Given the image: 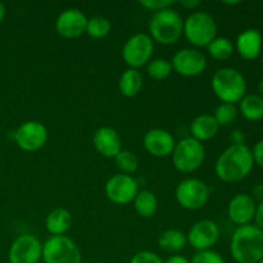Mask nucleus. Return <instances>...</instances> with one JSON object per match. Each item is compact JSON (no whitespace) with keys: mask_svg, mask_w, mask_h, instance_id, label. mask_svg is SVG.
Masks as SVG:
<instances>
[{"mask_svg":"<svg viewBox=\"0 0 263 263\" xmlns=\"http://www.w3.org/2000/svg\"><path fill=\"white\" fill-rule=\"evenodd\" d=\"M254 166L252 149L246 144L226 148L216 162L215 171L218 179L223 182L234 184L246 179Z\"/></svg>","mask_w":263,"mask_h":263,"instance_id":"f257e3e1","label":"nucleus"},{"mask_svg":"<svg viewBox=\"0 0 263 263\" xmlns=\"http://www.w3.org/2000/svg\"><path fill=\"white\" fill-rule=\"evenodd\" d=\"M230 253L238 263H258L263 258V230L252 223L238 226L231 236Z\"/></svg>","mask_w":263,"mask_h":263,"instance_id":"f03ea898","label":"nucleus"},{"mask_svg":"<svg viewBox=\"0 0 263 263\" xmlns=\"http://www.w3.org/2000/svg\"><path fill=\"white\" fill-rule=\"evenodd\" d=\"M212 90L222 103L235 104L247 94L246 77L238 69L223 67L217 69L212 77Z\"/></svg>","mask_w":263,"mask_h":263,"instance_id":"7ed1b4c3","label":"nucleus"},{"mask_svg":"<svg viewBox=\"0 0 263 263\" xmlns=\"http://www.w3.org/2000/svg\"><path fill=\"white\" fill-rule=\"evenodd\" d=\"M184 21L176 10L171 8L154 13L149 22V32L152 40L162 45H172L182 35Z\"/></svg>","mask_w":263,"mask_h":263,"instance_id":"20e7f679","label":"nucleus"},{"mask_svg":"<svg viewBox=\"0 0 263 263\" xmlns=\"http://www.w3.org/2000/svg\"><path fill=\"white\" fill-rule=\"evenodd\" d=\"M182 33L190 44L203 48L217 37V25L215 18L208 13L194 12L184 21Z\"/></svg>","mask_w":263,"mask_h":263,"instance_id":"39448f33","label":"nucleus"},{"mask_svg":"<svg viewBox=\"0 0 263 263\" xmlns=\"http://www.w3.org/2000/svg\"><path fill=\"white\" fill-rule=\"evenodd\" d=\"M172 163L181 174H192L203 164L205 158V149L200 141L192 136L184 138L176 143L172 152Z\"/></svg>","mask_w":263,"mask_h":263,"instance_id":"423d86ee","label":"nucleus"},{"mask_svg":"<svg viewBox=\"0 0 263 263\" xmlns=\"http://www.w3.org/2000/svg\"><path fill=\"white\" fill-rule=\"evenodd\" d=\"M44 263H81V252L77 244L66 235L50 236L43 244Z\"/></svg>","mask_w":263,"mask_h":263,"instance_id":"0eeeda50","label":"nucleus"},{"mask_svg":"<svg viewBox=\"0 0 263 263\" xmlns=\"http://www.w3.org/2000/svg\"><path fill=\"white\" fill-rule=\"evenodd\" d=\"M175 197L182 208L197 211L207 204L210 199V187L199 179H185L177 185Z\"/></svg>","mask_w":263,"mask_h":263,"instance_id":"6e6552de","label":"nucleus"},{"mask_svg":"<svg viewBox=\"0 0 263 263\" xmlns=\"http://www.w3.org/2000/svg\"><path fill=\"white\" fill-rule=\"evenodd\" d=\"M154 43L146 33H136L125 43L122 49V58L128 68L139 69L151 62L153 55Z\"/></svg>","mask_w":263,"mask_h":263,"instance_id":"1a4fd4ad","label":"nucleus"},{"mask_svg":"<svg viewBox=\"0 0 263 263\" xmlns=\"http://www.w3.org/2000/svg\"><path fill=\"white\" fill-rule=\"evenodd\" d=\"M105 195L112 203L118 205H126L134 202L139 193V184L131 175H113L105 182Z\"/></svg>","mask_w":263,"mask_h":263,"instance_id":"9d476101","label":"nucleus"},{"mask_svg":"<svg viewBox=\"0 0 263 263\" xmlns=\"http://www.w3.org/2000/svg\"><path fill=\"white\" fill-rule=\"evenodd\" d=\"M172 69L180 76L197 77L207 68V58L194 48L180 49L172 58Z\"/></svg>","mask_w":263,"mask_h":263,"instance_id":"9b49d317","label":"nucleus"},{"mask_svg":"<svg viewBox=\"0 0 263 263\" xmlns=\"http://www.w3.org/2000/svg\"><path fill=\"white\" fill-rule=\"evenodd\" d=\"M43 258V244L36 236L23 234L12 243L8 253L9 263H39Z\"/></svg>","mask_w":263,"mask_h":263,"instance_id":"f8f14e48","label":"nucleus"},{"mask_svg":"<svg viewBox=\"0 0 263 263\" xmlns=\"http://www.w3.org/2000/svg\"><path fill=\"white\" fill-rule=\"evenodd\" d=\"M48 128L39 121L23 122L13 134L15 143L22 151L36 152L48 141Z\"/></svg>","mask_w":263,"mask_h":263,"instance_id":"ddd939ff","label":"nucleus"},{"mask_svg":"<svg viewBox=\"0 0 263 263\" xmlns=\"http://www.w3.org/2000/svg\"><path fill=\"white\" fill-rule=\"evenodd\" d=\"M220 238V228L212 220H200L189 229L186 239L187 244L197 252L208 251L212 248Z\"/></svg>","mask_w":263,"mask_h":263,"instance_id":"4468645a","label":"nucleus"},{"mask_svg":"<svg viewBox=\"0 0 263 263\" xmlns=\"http://www.w3.org/2000/svg\"><path fill=\"white\" fill-rule=\"evenodd\" d=\"M87 20L77 8H68L58 15L55 21V31L64 39H76L86 32Z\"/></svg>","mask_w":263,"mask_h":263,"instance_id":"2eb2a0df","label":"nucleus"},{"mask_svg":"<svg viewBox=\"0 0 263 263\" xmlns=\"http://www.w3.org/2000/svg\"><path fill=\"white\" fill-rule=\"evenodd\" d=\"M143 144L145 151L151 156L164 158V157L171 156L175 145H176V141H175L172 134L167 130L152 128V130L146 131V134L144 135Z\"/></svg>","mask_w":263,"mask_h":263,"instance_id":"dca6fc26","label":"nucleus"},{"mask_svg":"<svg viewBox=\"0 0 263 263\" xmlns=\"http://www.w3.org/2000/svg\"><path fill=\"white\" fill-rule=\"evenodd\" d=\"M256 200L253 197L246 193L236 194L235 197L231 198L228 205V215L229 218L233 223L238 226L249 225L254 218V212H256Z\"/></svg>","mask_w":263,"mask_h":263,"instance_id":"f3484780","label":"nucleus"},{"mask_svg":"<svg viewBox=\"0 0 263 263\" xmlns=\"http://www.w3.org/2000/svg\"><path fill=\"white\" fill-rule=\"evenodd\" d=\"M92 144L100 156L115 158L122 151V141L117 131L108 126L99 127L92 135Z\"/></svg>","mask_w":263,"mask_h":263,"instance_id":"a211bd4d","label":"nucleus"},{"mask_svg":"<svg viewBox=\"0 0 263 263\" xmlns=\"http://www.w3.org/2000/svg\"><path fill=\"white\" fill-rule=\"evenodd\" d=\"M263 37L257 28H247L236 37L235 48L239 55L246 61H254L262 54Z\"/></svg>","mask_w":263,"mask_h":263,"instance_id":"6ab92c4d","label":"nucleus"},{"mask_svg":"<svg viewBox=\"0 0 263 263\" xmlns=\"http://www.w3.org/2000/svg\"><path fill=\"white\" fill-rule=\"evenodd\" d=\"M218 128L220 126L212 115H200L190 125V134L193 139L202 143L215 138Z\"/></svg>","mask_w":263,"mask_h":263,"instance_id":"aec40b11","label":"nucleus"},{"mask_svg":"<svg viewBox=\"0 0 263 263\" xmlns=\"http://www.w3.org/2000/svg\"><path fill=\"white\" fill-rule=\"evenodd\" d=\"M72 215L66 208H55L46 216L45 228L51 236L64 235L71 229Z\"/></svg>","mask_w":263,"mask_h":263,"instance_id":"412c9836","label":"nucleus"},{"mask_svg":"<svg viewBox=\"0 0 263 263\" xmlns=\"http://www.w3.org/2000/svg\"><path fill=\"white\" fill-rule=\"evenodd\" d=\"M239 112L252 122L263 120V98L259 94H246L239 102Z\"/></svg>","mask_w":263,"mask_h":263,"instance_id":"4be33fe9","label":"nucleus"},{"mask_svg":"<svg viewBox=\"0 0 263 263\" xmlns=\"http://www.w3.org/2000/svg\"><path fill=\"white\" fill-rule=\"evenodd\" d=\"M143 87V76L139 72V69L128 68L121 74L120 82H118V89L121 94L126 98H134L140 92Z\"/></svg>","mask_w":263,"mask_h":263,"instance_id":"5701e85b","label":"nucleus"},{"mask_svg":"<svg viewBox=\"0 0 263 263\" xmlns=\"http://www.w3.org/2000/svg\"><path fill=\"white\" fill-rule=\"evenodd\" d=\"M187 239L182 231L170 229V230L163 231L158 236V246L159 248L163 249L168 253H176V252L182 251L186 247Z\"/></svg>","mask_w":263,"mask_h":263,"instance_id":"b1692460","label":"nucleus"},{"mask_svg":"<svg viewBox=\"0 0 263 263\" xmlns=\"http://www.w3.org/2000/svg\"><path fill=\"white\" fill-rule=\"evenodd\" d=\"M136 213L143 218H151L158 210V200L151 190H140L134 199Z\"/></svg>","mask_w":263,"mask_h":263,"instance_id":"393cba45","label":"nucleus"},{"mask_svg":"<svg viewBox=\"0 0 263 263\" xmlns=\"http://www.w3.org/2000/svg\"><path fill=\"white\" fill-rule=\"evenodd\" d=\"M207 48L210 55L217 61H226V59L231 58V55L234 54V49H235L233 41L228 37H216Z\"/></svg>","mask_w":263,"mask_h":263,"instance_id":"a878e982","label":"nucleus"},{"mask_svg":"<svg viewBox=\"0 0 263 263\" xmlns=\"http://www.w3.org/2000/svg\"><path fill=\"white\" fill-rule=\"evenodd\" d=\"M110 32V22L105 17L95 15L87 20L86 32L92 39H103Z\"/></svg>","mask_w":263,"mask_h":263,"instance_id":"bb28decb","label":"nucleus"},{"mask_svg":"<svg viewBox=\"0 0 263 263\" xmlns=\"http://www.w3.org/2000/svg\"><path fill=\"white\" fill-rule=\"evenodd\" d=\"M115 162L117 168L121 171V174L133 175L135 174L139 168L138 157L130 151H121L120 153L115 157Z\"/></svg>","mask_w":263,"mask_h":263,"instance_id":"cd10ccee","label":"nucleus"},{"mask_svg":"<svg viewBox=\"0 0 263 263\" xmlns=\"http://www.w3.org/2000/svg\"><path fill=\"white\" fill-rule=\"evenodd\" d=\"M146 72H148V76L152 77L153 80L162 81V80L167 79L171 74L172 64L171 62L163 58L153 59V61H151L148 63Z\"/></svg>","mask_w":263,"mask_h":263,"instance_id":"c85d7f7f","label":"nucleus"},{"mask_svg":"<svg viewBox=\"0 0 263 263\" xmlns=\"http://www.w3.org/2000/svg\"><path fill=\"white\" fill-rule=\"evenodd\" d=\"M213 117L217 121L218 126H229L236 120L238 117V108L235 104H228V103H221L217 108H216Z\"/></svg>","mask_w":263,"mask_h":263,"instance_id":"c756f323","label":"nucleus"},{"mask_svg":"<svg viewBox=\"0 0 263 263\" xmlns=\"http://www.w3.org/2000/svg\"><path fill=\"white\" fill-rule=\"evenodd\" d=\"M190 263H225L222 256L216 251L208 249V251H200L193 256Z\"/></svg>","mask_w":263,"mask_h":263,"instance_id":"7c9ffc66","label":"nucleus"},{"mask_svg":"<svg viewBox=\"0 0 263 263\" xmlns=\"http://www.w3.org/2000/svg\"><path fill=\"white\" fill-rule=\"evenodd\" d=\"M130 263H164L161 257L152 251H141L138 252L135 256L131 258Z\"/></svg>","mask_w":263,"mask_h":263,"instance_id":"2f4dec72","label":"nucleus"},{"mask_svg":"<svg viewBox=\"0 0 263 263\" xmlns=\"http://www.w3.org/2000/svg\"><path fill=\"white\" fill-rule=\"evenodd\" d=\"M174 4L172 0H140V5L148 10H153V12H159L170 8Z\"/></svg>","mask_w":263,"mask_h":263,"instance_id":"473e14b6","label":"nucleus"},{"mask_svg":"<svg viewBox=\"0 0 263 263\" xmlns=\"http://www.w3.org/2000/svg\"><path fill=\"white\" fill-rule=\"evenodd\" d=\"M252 156H253L254 163L263 168V139L254 144L253 149H252Z\"/></svg>","mask_w":263,"mask_h":263,"instance_id":"72a5a7b5","label":"nucleus"},{"mask_svg":"<svg viewBox=\"0 0 263 263\" xmlns=\"http://www.w3.org/2000/svg\"><path fill=\"white\" fill-rule=\"evenodd\" d=\"M230 141L233 145H241L246 143V134L241 130H234L230 134Z\"/></svg>","mask_w":263,"mask_h":263,"instance_id":"f704fd0d","label":"nucleus"},{"mask_svg":"<svg viewBox=\"0 0 263 263\" xmlns=\"http://www.w3.org/2000/svg\"><path fill=\"white\" fill-rule=\"evenodd\" d=\"M254 225L257 226V228H259L261 230H263V200L258 203V204L256 205V212H254Z\"/></svg>","mask_w":263,"mask_h":263,"instance_id":"c9c22d12","label":"nucleus"},{"mask_svg":"<svg viewBox=\"0 0 263 263\" xmlns=\"http://www.w3.org/2000/svg\"><path fill=\"white\" fill-rule=\"evenodd\" d=\"M180 5L184 7L185 9H197L200 5L199 0H184V2H180Z\"/></svg>","mask_w":263,"mask_h":263,"instance_id":"e433bc0d","label":"nucleus"},{"mask_svg":"<svg viewBox=\"0 0 263 263\" xmlns=\"http://www.w3.org/2000/svg\"><path fill=\"white\" fill-rule=\"evenodd\" d=\"M164 263H190L189 259L184 256H180V254H175V256L170 257Z\"/></svg>","mask_w":263,"mask_h":263,"instance_id":"4c0bfd02","label":"nucleus"},{"mask_svg":"<svg viewBox=\"0 0 263 263\" xmlns=\"http://www.w3.org/2000/svg\"><path fill=\"white\" fill-rule=\"evenodd\" d=\"M253 199H258L259 202L263 200V184H258L253 189Z\"/></svg>","mask_w":263,"mask_h":263,"instance_id":"58836bf2","label":"nucleus"},{"mask_svg":"<svg viewBox=\"0 0 263 263\" xmlns=\"http://www.w3.org/2000/svg\"><path fill=\"white\" fill-rule=\"evenodd\" d=\"M5 13H7V9H5V5L3 4L2 2H0V23H2L3 20H4Z\"/></svg>","mask_w":263,"mask_h":263,"instance_id":"ea45409f","label":"nucleus"},{"mask_svg":"<svg viewBox=\"0 0 263 263\" xmlns=\"http://www.w3.org/2000/svg\"><path fill=\"white\" fill-rule=\"evenodd\" d=\"M258 94L263 98V79L259 81V84H258Z\"/></svg>","mask_w":263,"mask_h":263,"instance_id":"a19ab883","label":"nucleus"},{"mask_svg":"<svg viewBox=\"0 0 263 263\" xmlns=\"http://www.w3.org/2000/svg\"><path fill=\"white\" fill-rule=\"evenodd\" d=\"M240 2H223V4H228V5H235V4H239Z\"/></svg>","mask_w":263,"mask_h":263,"instance_id":"79ce46f5","label":"nucleus"},{"mask_svg":"<svg viewBox=\"0 0 263 263\" xmlns=\"http://www.w3.org/2000/svg\"><path fill=\"white\" fill-rule=\"evenodd\" d=\"M258 263H263V258H262V259H261V261H259Z\"/></svg>","mask_w":263,"mask_h":263,"instance_id":"37998d69","label":"nucleus"},{"mask_svg":"<svg viewBox=\"0 0 263 263\" xmlns=\"http://www.w3.org/2000/svg\"><path fill=\"white\" fill-rule=\"evenodd\" d=\"M262 63H263V53H262Z\"/></svg>","mask_w":263,"mask_h":263,"instance_id":"c03bdc74","label":"nucleus"}]
</instances>
